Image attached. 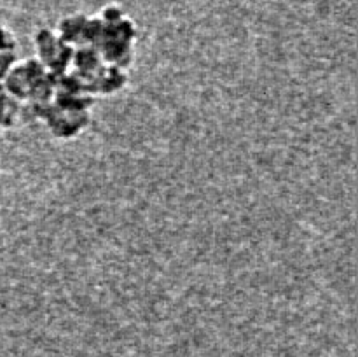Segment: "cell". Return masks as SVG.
Returning a JSON list of instances; mask_svg holds the SVG:
<instances>
[{"label": "cell", "mask_w": 358, "mask_h": 357, "mask_svg": "<svg viewBox=\"0 0 358 357\" xmlns=\"http://www.w3.org/2000/svg\"><path fill=\"white\" fill-rule=\"evenodd\" d=\"M98 16L103 21V30L94 48L107 65L128 70L135 58L136 24L114 4L103 7Z\"/></svg>", "instance_id": "obj_1"}, {"label": "cell", "mask_w": 358, "mask_h": 357, "mask_svg": "<svg viewBox=\"0 0 358 357\" xmlns=\"http://www.w3.org/2000/svg\"><path fill=\"white\" fill-rule=\"evenodd\" d=\"M16 62L17 58L14 51H0V83L6 79V76L9 74V70L13 69Z\"/></svg>", "instance_id": "obj_7"}, {"label": "cell", "mask_w": 358, "mask_h": 357, "mask_svg": "<svg viewBox=\"0 0 358 357\" xmlns=\"http://www.w3.org/2000/svg\"><path fill=\"white\" fill-rule=\"evenodd\" d=\"M126 83H128V74H126V70L105 63L103 69L93 77L87 90H90L91 97L93 94L107 97V94H115L121 90H124Z\"/></svg>", "instance_id": "obj_4"}, {"label": "cell", "mask_w": 358, "mask_h": 357, "mask_svg": "<svg viewBox=\"0 0 358 357\" xmlns=\"http://www.w3.org/2000/svg\"><path fill=\"white\" fill-rule=\"evenodd\" d=\"M35 58L52 74L62 76L69 72L72 65L73 48L63 42L51 28H38L34 35Z\"/></svg>", "instance_id": "obj_3"}, {"label": "cell", "mask_w": 358, "mask_h": 357, "mask_svg": "<svg viewBox=\"0 0 358 357\" xmlns=\"http://www.w3.org/2000/svg\"><path fill=\"white\" fill-rule=\"evenodd\" d=\"M87 20L90 16L83 13H73L69 16H63L58 21V28L56 34L59 35L63 42L72 46L73 49L86 46V30H87Z\"/></svg>", "instance_id": "obj_5"}, {"label": "cell", "mask_w": 358, "mask_h": 357, "mask_svg": "<svg viewBox=\"0 0 358 357\" xmlns=\"http://www.w3.org/2000/svg\"><path fill=\"white\" fill-rule=\"evenodd\" d=\"M17 104L14 98H10L9 94L3 90L2 83H0V132L10 128V126L16 122L17 114H20V108H17Z\"/></svg>", "instance_id": "obj_6"}, {"label": "cell", "mask_w": 358, "mask_h": 357, "mask_svg": "<svg viewBox=\"0 0 358 357\" xmlns=\"http://www.w3.org/2000/svg\"><path fill=\"white\" fill-rule=\"evenodd\" d=\"M31 107H34L35 115L45 122L48 130L56 139H76L91 122L90 111H66V108L56 107L52 102L31 105Z\"/></svg>", "instance_id": "obj_2"}]
</instances>
